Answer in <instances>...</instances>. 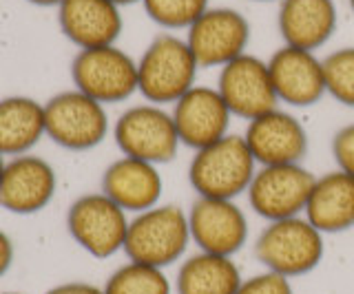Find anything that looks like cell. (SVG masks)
<instances>
[{
	"label": "cell",
	"instance_id": "f546056e",
	"mask_svg": "<svg viewBox=\"0 0 354 294\" xmlns=\"http://www.w3.org/2000/svg\"><path fill=\"white\" fill-rule=\"evenodd\" d=\"M27 3L31 5H38V7H60L62 5V0H27Z\"/></svg>",
	"mask_w": 354,
	"mask_h": 294
},
{
	"label": "cell",
	"instance_id": "ba28073f",
	"mask_svg": "<svg viewBox=\"0 0 354 294\" xmlns=\"http://www.w3.org/2000/svg\"><path fill=\"white\" fill-rule=\"evenodd\" d=\"M44 126L51 141L66 150H91L109 135L104 104L82 91H62L44 104Z\"/></svg>",
	"mask_w": 354,
	"mask_h": 294
},
{
	"label": "cell",
	"instance_id": "4fadbf2b",
	"mask_svg": "<svg viewBox=\"0 0 354 294\" xmlns=\"http://www.w3.org/2000/svg\"><path fill=\"white\" fill-rule=\"evenodd\" d=\"M243 139L257 166L301 164L310 148L304 122L281 108L250 119L243 130Z\"/></svg>",
	"mask_w": 354,
	"mask_h": 294
},
{
	"label": "cell",
	"instance_id": "cb8c5ba5",
	"mask_svg": "<svg viewBox=\"0 0 354 294\" xmlns=\"http://www.w3.org/2000/svg\"><path fill=\"white\" fill-rule=\"evenodd\" d=\"M208 3L210 0H142L147 16L155 25L169 31H188L210 7Z\"/></svg>",
	"mask_w": 354,
	"mask_h": 294
},
{
	"label": "cell",
	"instance_id": "7c38bea8",
	"mask_svg": "<svg viewBox=\"0 0 354 294\" xmlns=\"http://www.w3.org/2000/svg\"><path fill=\"white\" fill-rule=\"evenodd\" d=\"M191 239L202 253L235 257L248 244V217L235 199L197 197L188 210Z\"/></svg>",
	"mask_w": 354,
	"mask_h": 294
},
{
	"label": "cell",
	"instance_id": "d4e9b609",
	"mask_svg": "<svg viewBox=\"0 0 354 294\" xmlns=\"http://www.w3.org/2000/svg\"><path fill=\"white\" fill-rule=\"evenodd\" d=\"M326 93L343 106L354 108V47H343L324 58Z\"/></svg>",
	"mask_w": 354,
	"mask_h": 294
},
{
	"label": "cell",
	"instance_id": "836d02e7",
	"mask_svg": "<svg viewBox=\"0 0 354 294\" xmlns=\"http://www.w3.org/2000/svg\"><path fill=\"white\" fill-rule=\"evenodd\" d=\"M348 3H350V9H352V14H354V0H348Z\"/></svg>",
	"mask_w": 354,
	"mask_h": 294
},
{
	"label": "cell",
	"instance_id": "4dcf8cb0",
	"mask_svg": "<svg viewBox=\"0 0 354 294\" xmlns=\"http://www.w3.org/2000/svg\"><path fill=\"white\" fill-rule=\"evenodd\" d=\"M113 5L118 7H124V5H136V3H142V0H111Z\"/></svg>",
	"mask_w": 354,
	"mask_h": 294
},
{
	"label": "cell",
	"instance_id": "ffe728a7",
	"mask_svg": "<svg viewBox=\"0 0 354 294\" xmlns=\"http://www.w3.org/2000/svg\"><path fill=\"white\" fill-rule=\"evenodd\" d=\"M306 219L324 235H339L354 228V177L339 168L315 179L306 204Z\"/></svg>",
	"mask_w": 354,
	"mask_h": 294
},
{
	"label": "cell",
	"instance_id": "83f0119b",
	"mask_svg": "<svg viewBox=\"0 0 354 294\" xmlns=\"http://www.w3.org/2000/svg\"><path fill=\"white\" fill-rule=\"evenodd\" d=\"M44 294H106V292L104 288L93 286V283H86V281H66V283L53 286Z\"/></svg>",
	"mask_w": 354,
	"mask_h": 294
},
{
	"label": "cell",
	"instance_id": "3957f363",
	"mask_svg": "<svg viewBox=\"0 0 354 294\" xmlns=\"http://www.w3.org/2000/svg\"><path fill=\"white\" fill-rule=\"evenodd\" d=\"M191 242L188 213L175 204H158L149 210L138 213L129 222L122 253L129 261L164 270L186 255Z\"/></svg>",
	"mask_w": 354,
	"mask_h": 294
},
{
	"label": "cell",
	"instance_id": "6da1fadb",
	"mask_svg": "<svg viewBox=\"0 0 354 294\" xmlns=\"http://www.w3.org/2000/svg\"><path fill=\"white\" fill-rule=\"evenodd\" d=\"M199 64L186 38L164 31L138 60V93L151 104H175L197 84Z\"/></svg>",
	"mask_w": 354,
	"mask_h": 294
},
{
	"label": "cell",
	"instance_id": "ac0fdd59",
	"mask_svg": "<svg viewBox=\"0 0 354 294\" xmlns=\"http://www.w3.org/2000/svg\"><path fill=\"white\" fill-rule=\"evenodd\" d=\"M102 193L127 213H144L158 206L164 193V179L151 161L122 155L111 161L102 175Z\"/></svg>",
	"mask_w": 354,
	"mask_h": 294
},
{
	"label": "cell",
	"instance_id": "484cf974",
	"mask_svg": "<svg viewBox=\"0 0 354 294\" xmlns=\"http://www.w3.org/2000/svg\"><path fill=\"white\" fill-rule=\"evenodd\" d=\"M237 294H295L290 279L270 270H263L259 275L241 281Z\"/></svg>",
	"mask_w": 354,
	"mask_h": 294
},
{
	"label": "cell",
	"instance_id": "8fae6325",
	"mask_svg": "<svg viewBox=\"0 0 354 294\" xmlns=\"http://www.w3.org/2000/svg\"><path fill=\"white\" fill-rule=\"evenodd\" d=\"M217 91L228 104L232 117H241L246 122L279 108L268 60L252 53H243L219 69Z\"/></svg>",
	"mask_w": 354,
	"mask_h": 294
},
{
	"label": "cell",
	"instance_id": "2e32d148",
	"mask_svg": "<svg viewBox=\"0 0 354 294\" xmlns=\"http://www.w3.org/2000/svg\"><path fill=\"white\" fill-rule=\"evenodd\" d=\"M268 69L277 97L288 106L308 108L328 95L324 60L315 51L283 45L270 56Z\"/></svg>",
	"mask_w": 354,
	"mask_h": 294
},
{
	"label": "cell",
	"instance_id": "d6986e66",
	"mask_svg": "<svg viewBox=\"0 0 354 294\" xmlns=\"http://www.w3.org/2000/svg\"><path fill=\"white\" fill-rule=\"evenodd\" d=\"M339 12L335 0H281L277 27L283 45L315 51L335 36Z\"/></svg>",
	"mask_w": 354,
	"mask_h": 294
},
{
	"label": "cell",
	"instance_id": "1f68e13d",
	"mask_svg": "<svg viewBox=\"0 0 354 294\" xmlns=\"http://www.w3.org/2000/svg\"><path fill=\"white\" fill-rule=\"evenodd\" d=\"M5 166H7V161H5V155L0 153V179H3V173H5Z\"/></svg>",
	"mask_w": 354,
	"mask_h": 294
},
{
	"label": "cell",
	"instance_id": "f1b7e54d",
	"mask_svg": "<svg viewBox=\"0 0 354 294\" xmlns=\"http://www.w3.org/2000/svg\"><path fill=\"white\" fill-rule=\"evenodd\" d=\"M14 264V242L5 231H0V277Z\"/></svg>",
	"mask_w": 354,
	"mask_h": 294
},
{
	"label": "cell",
	"instance_id": "44dd1931",
	"mask_svg": "<svg viewBox=\"0 0 354 294\" xmlns=\"http://www.w3.org/2000/svg\"><path fill=\"white\" fill-rule=\"evenodd\" d=\"M241 270L232 257L195 253L182 261L173 288L177 294H237Z\"/></svg>",
	"mask_w": 354,
	"mask_h": 294
},
{
	"label": "cell",
	"instance_id": "277c9868",
	"mask_svg": "<svg viewBox=\"0 0 354 294\" xmlns=\"http://www.w3.org/2000/svg\"><path fill=\"white\" fill-rule=\"evenodd\" d=\"M324 237L326 235L319 233L304 215L290 217L266 226L254 239L252 253L263 270L295 279L310 275L324 261Z\"/></svg>",
	"mask_w": 354,
	"mask_h": 294
},
{
	"label": "cell",
	"instance_id": "4316f807",
	"mask_svg": "<svg viewBox=\"0 0 354 294\" xmlns=\"http://www.w3.org/2000/svg\"><path fill=\"white\" fill-rule=\"evenodd\" d=\"M332 157L339 170L354 177V122L341 126L332 137Z\"/></svg>",
	"mask_w": 354,
	"mask_h": 294
},
{
	"label": "cell",
	"instance_id": "5bb4252c",
	"mask_svg": "<svg viewBox=\"0 0 354 294\" xmlns=\"http://www.w3.org/2000/svg\"><path fill=\"white\" fill-rule=\"evenodd\" d=\"M173 119L182 146L193 150L215 144L230 133L232 113L217 86L195 84L173 104Z\"/></svg>",
	"mask_w": 354,
	"mask_h": 294
},
{
	"label": "cell",
	"instance_id": "52a82bcc",
	"mask_svg": "<svg viewBox=\"0 0 354 294\" xmlns=\"http://www.w3.org/2000/svg\"><path fill=\"white\" fill-rule=\"evenodd\" d=\"M71 80L77 91L104 106L124 102L138 93V60L115 45L80 49L71 60Z\"/></svg>",
	"mask_w": 354,
	"mask_h": 294
},
{
	"label": "cell",
	"instance_id": "9c48e42d",
	"mask_svg": "<svg viewBox=\"0 0 354 294\" xmlns=\"http://www.w3.org/2000/svg\"><path fill=\"white\" fill-rule=\"evenodd\" d=\"M317 175L304 164L259 166L246 190L254 215L266 222L301 217L313 193Z\"/></svg>",
	"mask_w": 354,
	"mask_h": 294
},
{
	"label": "cell",
	"instance_id": "e575fe53",
	"mask_svg": "<svg viewBox=\"0 0 354 294\" xmlns=\"http://www.w3.org/2000/svg\"><path fill=\"white\" fill-rule=\"evenodd\" d=\"M5 294H20V292H5Z\"/></svg>",
	"mask_w": 354,
	"mask_h": 294
},
{
	"label": "cell",
	"instance_id": "603a6c76",
	"mask_svg": "<svg viewBox=\"0 0 354 294\" xmlns=\"http://www.w3.org/2000/svg\"><path fill=\"white\" fill-rule=\"evenodd\" d=\"M173 283L162 268L127 261L104 283L106 294H173Z\"/></svg>",
	"mask_w": 354,
	"mask_h": 294
},
{
	"label": "cell",
	"instance_id": "5b68a950",
	"mask_svg": "<svg viewBox=\"0 0 354 294\" xmlns=\"http://www.w3.org/2000/svg\"><path fill=\"white\" fill-rule=\"evenodd\" d=\"M113 139L122 155L151 161L155 166L173 161L182 146L173 113L151 102L129 106L115 119Z\"/></svg>",
	"mask_w": 354,
	"mask_h": 294
},
{
	"label": "cell",
	"instance_id": "7402d4cb",
	"mask_svg": "<svg viewBox=\"0 0 354 294\" xmlns=\"http://www.w3.org/2000/svg\"><path fill=\"white\" fill-rule=\"evenodd\" d=\"M47 135L44 104L27 95H9L0 100V153L27 155Z\"/></svg>",
	"mask_w": 354,
	"mask_h": 294
},
{
	"label": "cell",
	"instance_id": "7a4b0ae2",
	"mask_svg": "<svg viewBox=\"0 0 354 294\" xmlns=\"http://www.w3.org/2000/svg\"><path fill=\"white\" fill-rule=\"evenodd\" d=\"M257 168L243 135L228 133L215 144L195 150L188 164V182L197 197L237 199L248 190Z\"/></svg>",
	"mask_w": 354,
	"mask_h": 294
},
{
	"label": "cell",
	"instance_id": "d6a6232c",
	"mask_svg": "<svg viewBox=\"0 0 354 294\" xmlns=\"http://www.w3.org/2000/svg\"><path fill=\"white\" fill-rule=\"evenodd\" d=\"M252 3H281V0H252Z\"/></svg>",
	"mask_w": 354,
	"mask_h": 294
},
{
	"label": "cell",
	"instance_id": "e0dca14e",
	"mask_svg": "<svg viewBox=\"0 0 354 294\" xmlns=\"http://www.w3.org/2000/svg\"><path fill=\"white\" fill-rule=\"evenodd\" d=\"M58 25L64 38L77 49L115 45L124 27L120 7L111 0H62Z\"/></svg>",
	"mask_w": 354,
	"mask_h": 294
},
{
	"label": "cell",
	"instance_id": "8992f818",
	"mask_svg": "<svg viewBox=\"0 0 354 294\" xmlns=\"http://www.w3.org/2000/svg\"><path fill=\"white\" fill-rule=\"evenodd\" d=\"M129 213L100 193L80 195L66 213V231L86 255L109 259L124 250Z\"/></svg>",
	"mask_w": 354,
	"mask_h": 294
},
{
	"label": "cell",
	"instance_id": "9a60e30c",
	"mask_svg": "<svg viewBox=\"0 0 354 294\" xmlns=\"http://www.w3.org/2000/svg\"><path fill=\"white\" fill-rule=\"evenodd\" d=\"M58 190V175L47 159L38 155L11 157L0 179V206L14 215L44 210Z\"/></svg>",
	"mask_w": 354,
	"mask_h": 294
},
{
	"label": "cell",
	"instance_id": "30bf717a",
	"mask_svg": "<svg viewBox=\"0 0 354 294\" xmlns=\"http://www.w3.org/2000/svg\"><path fill=\"white\" fill-rule=\"evenodd\" d=\"M250 23L241 12L232 7H208L186 31L199 69H221L235 58L248 53Z\"/></svg>",
	"mask_w": 354,
	"mask_h": 294
}]
</instances>
